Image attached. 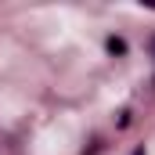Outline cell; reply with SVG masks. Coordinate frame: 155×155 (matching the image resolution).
<instances>
[{
  "mask_svg": "<svg viewBox=\"0 0 155 155\" xmlns=\"http://www.w3.org/2000/svg\"><path fill=\"white\" fill-rule=\"evenodd\" d=\"M108 54H126V40H119V36H108Z\"/></svg>",
  "mask_w": 155,
  "mask_h": 155,
  "instance_id": "cell-1",
  "label": "cell"
},
{
  "mask_svg": "<svg viewBox=\"0 0 155 155\" xmlns=\"http://www.w3.org/2000/svg\"><path fill=\"white\" fill-rule=\"evenodd\" d=\"M148 51H152V58H155V36H152V40H148Z\"/></svg>",
  "mask_w": 155,
  "mask_h": 155,
  "instance_id": "cell-2",
  "label": "cell"
},
{
  "mask_svg": "<svg viewBox=\"0 0 155 155\" xmlns=\"http://www.w3.org/2000/svg\"><path fill=\"white\" fill-rule=\"evenodd\" d=\"M134 155H144V148H137V152H134Z\"/></svg>",
  "mask_w": 155,
  "mask_h": 155,
  "instance_id": "cell-3",
  "label": "cell"
}]
</instances>
